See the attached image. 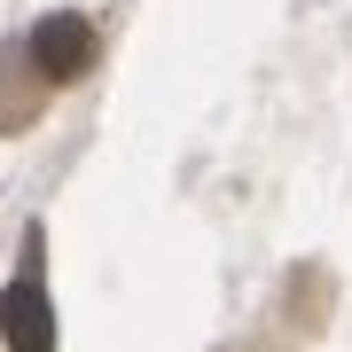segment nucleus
<instances>
[{
	"label": "nucleus",
	"instance_id": "f03ea898",
	"mask_svg": "<svg viewBox=\"0 0 352 352\" xmlns=\"http://www.w3.org/2000/svg\"><path fill=\"white\" fill-rule=\"evenodd\" d=\"M32 63H39V78H78L94 63V24H87V16H39Z\"/></svg>",
	"mask_w": 352,
	"mask_h": 352
},
{
	"label": "nucleus",
	"instance_id": "f257e3e1",
	"mask_svg": "<svg viewBox=\"0 0 352 352\" xmlns=\"http://www.w3.org/2000/svg\"><path fill=\"white\" fill-rule=\"evenodd\" d=\"M0 337H8V352H55V305L32 274L0 289Z\"/></svg>",
	"mask_w": 352,
	"mask_h": 352
}]
</instances>
